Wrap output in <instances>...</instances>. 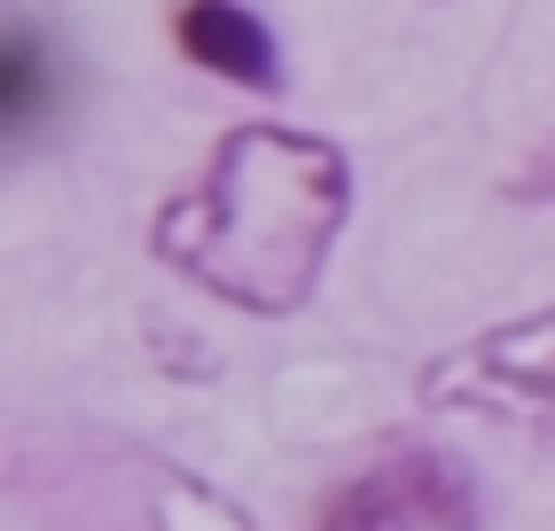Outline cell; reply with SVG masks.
<instances>
[{
    "instance_id": "3",
    "label": "cell",
    "mask_w": 555,
    "mask_h": 531,
    "mask_svg": "<svg viewBox=\"0 0 555 531\" xmlns=\"http://www.w3.org/2000/svg\"><path fill=\"white\" fill-rule=\"evenodd\" d=\"M313 531H477V477L447 445H391L321 492Z\"/></svg>"
},
{
    "instance_id": "6",
    "label": "cell",
    "mask_w": 555,
    "mask_h": 531,
    "mask_svg": "<svg viewBox=\"0 0 555 531\" xmlns=\"http://www.w3.org/2000/svg\"><path fill=\"white\" fill-rule=\"evenodd\" d=\"M501 196H508V204H555V133H547V141L532 148V157L508 172Z\"/></svg>"
},
{
    "instance_id": "1",
    "label": "cell",
    "mask_w": 555,
    "mask_h": 531,
    "mask_svg": "<svg viewBox=\"0 0 555 531\" xmlns=\"http://www.w3.org/2000/svg\"><path fill=\"white\" fill-rule=\"evenodd\" d=\"M345 226L352 157L328 133L250 118L219 133L204 172L157 204L150 250L219 306L250 321H289L313 306Z\"/></svg>"
},
{
    "instance_id": "2",
    "label": "cell",
    "mask_w": 555,
    "mask_h": 531,
    "mask_svg": "<svg viewBox=\"0 0 555 531\" xmlns=\"http://www.w3.org/2000/svg\"><path fill=\"white\" fill-rule=\"evenodd\" d=\"M430 414H486L516 430H555V306L532 321H501L423 367Z\"/></svg>"
},
{
    "instance_id": "4",
    "label": "cell",
    "mask_w": 555,
    "mask_h": 531,
    "mask_svg": "<svg viewBox=\"0 0 555 531\" xmlns=\"http://www.w3.org/2000/svg\"><path fill=\"white\" fill-rule=\"evenodd\" d=\"M172 40L196 70H211V79H228V87H250V94L282 87V48H274L267 16L243 9V0H180Z\"/></svg>"
},
{
    "instance_id": "5",
    "label": "cell",
    "mask_w": 555,
    "mask_h": 531,
    "mask_svg": "<svg viewBox=\"0 0 555 531\" xmlns=\"http://www.w3.org/2000/svg\"><path fill=\"white\" fill-rule=\"evenodd\" d=\"M0 118H9V148H24L55 118V48L31 24H9V55H0Z\"/></svg>"
}]
</instances>
